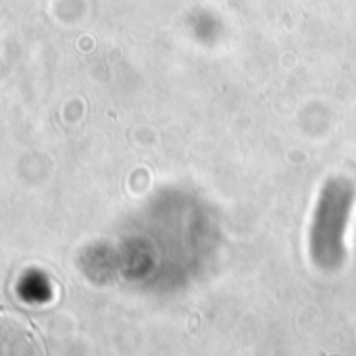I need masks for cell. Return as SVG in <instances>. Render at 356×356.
I'll list each match as a JSON object with an SVG mask.
<instances>
[{
    "label": "cell",
    "mask_w": 356,
    "mask_h": 356,
    "mask_svg": "<svg viewBox=\"0 0 356 356\" xmlns=\"http://www.w3.org/2000/svg\"><path fill=\"white\" fill-rule=\"evenodd\" d=\"M42 355V344L33 330L15 315L0 313V356Z\"/></svg>",
    "instance_id": "6da1fadb"
}]
</instances>
